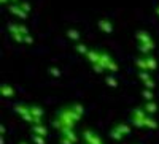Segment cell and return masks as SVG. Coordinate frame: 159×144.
Instances as JSON below:
<instances>
[{
	"label": "cell",
	"mask_w": 159,
	"mask_h": 144,
	"mask_svg": "<svg viewBox=\"0 0 159 144\" xmlns=\"http://www.w3.org/2000/svg\"><path fill=\"white\" fill-rule=\"evenodd\" d=\"M84 114V108L80 103H72L69 106H64L56 112V117L52 121V127L59 132L64 130H75L76 122L81 119V116Z\"/></svg>",
	"instance_id": "6da1fadb"
},
{
	"label": "cell",
	"mask_w": 159,
	"mask_h": 144,
	"mask_svg": "<svg viewBox=\"0 0 159 144\" xmlns=\"http://www.w3.org/2000/svg\"><path fill=\"white\" fill-rule=\"evenodd\" d=\"M92 68L96 70V73H102L105 70H108L110 73H115V71H118V63L108 51L100 49L99 51V59L94 65H92Z\"/></svg>",
	"instance_id": "7a4b0ae2"
},
{
	"label": "cell",
	"mask_w": 159,
	"mask_h": 144,
	"mask_svg": "<svg viewBox=\"0 0 159 144\" xmlns=\"http://www.w3.org/2000/svg\"><path fill=\"white\" fill-rule=\"evenodd\" d=\"M135 40H137V46H139L142 54H151L153 52L154 40H153V36L147 30H139L135 33Z\"/></svg>",
	"instance_id": "3957f363"
},
{
	"label": "cell",
	"mask_w": 159,
	"mask_h": 144,
	"mask_svg": "<svg viewBox=\"0 0 159 144\" xmlns=\"http://www.w3.org/2000/svg\"><path fill=\"white\" fill-rule=\"evenodd\" d=\"M134 65L137 67L139 71H154L157 67V60L153 54H142L134 60Z\"/></svg>",
	"instance_id": "277c9868"
},
{
	"label": "cell",
	"mask_w": 159,
	"mask_h": 144,
	"mask_svg": "<svg viewBox=\"0 0 159 144\" xmlns=\"http://www.w3.org/2000/svg\"><path fill=\"white\" fill-rule=\"evenodd\" d=\"M130 125L127 124V122H116L113 127H111V130H110V138L113 139V141H121V139H124L126 136H129L130 135Z\"/></svg>",
	"instance_id": "5b68a950"
},
{
	"label": "cell",
	"mask_w": 159,
	"mask_h": 144,
	"mask_svg": "<svg viewBox=\"0 0 159 144\" xmlns=\"http://www.w3.org/2000/svg\"><path fill=\"white\" fill-rule=\"evenodd\" d=\"M8 32H10V35H11L13 40L18 41V43H24V38L27 36V35H30L29 30H27V27H25L24 24H21V22H18V24H10V25H8Z\"/></svg>",
	"instance_id": "8992f818"
},
{
	"label": "cell",
	"mask_w": 159,
	"mask_h": 144,
	"mask_svg": "<svg viewBox=\"0 0 159 144\" xmlns=\"http://www.w3.org/2000/svg\"><path fill=\"white\" fill-rule=\"evenodd\" d=\"M129 119L132 122V125L137 127V128H145V125H147V119H148V114L145 112L140 108H135V109H132L130 114H129Z\"/></svg>",
	"instance_id": "52a82bcc"
},
{
	"label": "cell",
	"mask_w": 159,
	"mask_h": 144,
	"mask_svg": "<svg viewBox=\"0 0 159 144\" xmlns=\"http://www.w3.org/2000/svg\"><path fill=\"white\" fill-rule=\"evenodd\" d=\"M13 109H15L16 114H19V117L24 121V122H27L30 127L35 125V119H34V116L30 112V108H29V104H25V103H16L15 106H13Z\"/></svg>",
	"instance_id": "ba28073f"
},
{
	"label": "cell",
	"mask_w": 159,
	"mask_h": 144,
	"mask_svg": "<svg viewBox=\"0 0 159 144\" xmlns=\"http://www.w3.org/2000/svg\"><path fill=\"white\" fill-rule=\"evenodd\" d=\"M81 138H83V142L84 144H105L102 136L99 133H96L94 130L91 128H84L81 132Z\"/></svg>",
	"instance_id": "9c48e42d"
},
{
	"label": "cell",
	"mask_w": 159,
	"mask_h": 144,
	"mask_svg": "<svg viewBox=\"0 0 159 144\" xmlns=\"http://www.w3.org/2000/svg\"><path fill=\"white\" fill-rule=\"evenodd\" d=\"M78 135L75 133V130H64L61 132V136H59V144H76L78 142Z\"/></svg>",
	"instance_id": "30bf717a"
},
{
	"label": "cell",
	"mask_w": 159,
	"mask_h": 144,
	"mask_svg": "<svg viewBox=\"0 0 159 144\" xmlns=\"http://www.w3.org/2000/svg\"><path fill=\"white\" fill-rule=\"evenodd\" d=\"M137 76H139V79L142 81V84H143L145 89H150V90L154 89L156 83H154V79H153V76H151L150 71H139Z\"/></svg>",
	"instance_id": "8fae6325"
},
{
	"label": "cell",
	"mask_w": 159,
	"mask_h": 144,
	"mask_svg": "<svg viewBox=\"0 0 159 144\" xmlns=\"http://www.w3.org/2000/svg\"><path fill=\"white\" fill-rule=\"evenodd\" d=\"M29 108H30V112L34 116V119H35V124H43V117H45V109L40 106V104H29Z\"/></svg>",
	"instance_id": "7c38bea8"
},
{
	"label": "cell",
	"mask_w": 159,
	"mask_h": 144,
	"mask_svg": "<svg viewBox=\"0 0 159 144\" xmlns=\"http://www.w3.org/2000/svg\"><path fill=\"white\" fill-rule=\"evenodd\" d=\"M97 27H99V30L100 32H103V33H107V35H110L111 32H113V22L110 21V19H99L97 21Z\"/></svg>",
	"instance_id": "4fadbf2b"
},
{
	"label": "cell",
	"mask_w": 159,
	"mask_h": 144,
	"mask_svg": "<svg viewBox=\"0 0 159 144\" xmlns=\"http://www.w3.org/2000/svg\"><path fill=\"white\" fill-rule=\"evenodd\" d=\"M142 109L147 112L148 116H154V114L159 111V106H157V103H156L154 100H153V101H143Z\"/></svg>",
	"instance_id": "5bb4252c"
},
{
	"label": "cell",
	"mask_w": 159,
	"mask_h": 144,
	"mask_svg": "<svg viewBox=\"0 0 159 144\" xmlns=\"http://www.w3.org/2000/svg\"><path fill=\"white\" fill-rule=\"evenodd\" d=\"M30 133H32V135H38V136L46 138V136H48V128H46L45 124H35V125L30 127Z\"/></svg>",
	"instance_id": "9a60e30c"
},
{
	"label": "cell",
	"mask_w": 159,
	"mask_h": 144,
	"mask_svg": "<svg viewBox=\"0 0 159 144\" xmlns=\"http://www.w3.org/2000/svg\"><path fill=\"white\" fill-rule=\"evenodd\" d=\"M0 94H2V97L13 98V97H15V94H16V90H15V87H13L11 84L3 83L2 86H0Z\"/></svg>",
	"instance_id": "2e32d148"
},
{
	"label": "cell",
	"mask_w": 159,
	"mask_h": 144,
	"mask_svg": "<svg viewBox=\"0 0 159 144\" xmlns=\"http://www.w3.org/2000/svg\"><path fill=\"white\" fill-rule=\"evenodd\" d=\"M10 13H11V15H15V16H19L21 19L27 18V13H25L18 3H11V5H10Z\"/></svg>",
	"instance_id": "e0dca14e"
},
{
	"label": "cell",
	"mask_w": 159,
	"mask_h": 144,
	"mask_svg": "<svg viewBox=\"0 0 159 144\" xmlns=\"http://www.w3.org/2000/svg\"><path fill=\"white\" fill-rule=\"evenodd\" d=\"M89 49H91V48H88V46H86L84 43H81V41L75 44V51L78 52V54H84V56H86L88 52H89Z\"/></svg>",
	"instance_id": "ac0fdd59"
},
{
	"label": "cell",
	"mask_w": 159,
	"mask_h": 144,
	"mask_svg": "<svg viewBox=\"0 0 159 144\" xmlns=\"http://www.w3.org/2000/svg\"><path fill=\"white\" fill-rule=\"evenodd\" d=\"M142 98H143L145 101H153V98H154L153 90H150V89H143V90H142Z\"/></svg>",
	"instance_id": "d6986e66"
},
{
	"label": "cell",
	"mask_w": 159,
	"mask_h": 144,
	"mask_svg": "<svg viewBox=\"0 0 159 144\" xmlns=\"http://www.w3.org/2000/svg\"><path fill=\"white\" fill-rule=\"evenodd\" d=\"M67 36L70 38V40L80 43V32H78V30H75V29H69V30H67Z\"/></svg>",
	"instance_id": "ffe728a7"
},
{
	"label": "cell",
	"mask_w": 159,
	"mask_h": 144,
	"mask_svg": "<svg viewBox=\"0 0 159 144\" xmlns=\"http://www.w3.org/2000/svg\"><path fill=\"white\" fill-rule=\"evenodd\" d=\"M105 83H107V86H110V87H118V79L115 76H111V74H108L107 78H105Z\"/></svg>",
	"instance_id": "44dd1931"
},
{
	"label": "cell",
	"mask_w": 159,
	"mask_h": 144,
	"mask_svg": "<svg viewBox=\"0 0 159 144\" xmlns=\"http://www.w3.org/2000/svg\"><path fill=\"white\" fill-rule=\"evenodd\" d=\"M18 5H19V6H21V8H22L25 13H27V15L32 11V6H30V3H29V2H24V0H21V2H19Z\"/></svg>",
	"instance_id": "7402d4cb"
},
{
	"label": "cell",
	"mask_w": 159,
	"mask_h": 144,
	"mask_svg": "<svg viewBox=\"0 0 159 144\" xmlns=\"http://www.w3.org/2000/svg\"><path fill=\"white\" fill-rule=\"evenodd\" d=\"M32 142L34 144H46V138L38 136V135H32Z\"/></svg>",
	"instance_id": "603a6c76"
},
{
	"label": "cell",
	"mask_w": 159,
	"mask_h": 144,
	"mask_svg": "<svg viewBox=\"0 0 159 144\" xmlns=\"http://www.w3.org/2000/svg\"><path fill=\"white\" fill-rule=\"evenodd\" d=\"M48 71H49V74H51L52 78H59V76H61V70L56 68V67H49Z\"/></svg>",
	"instance_id": "cb8c5ba5"
},
{
	"label": "cell",
	"mask_w": 159,
	"mask_h": 144,
	"mask_svg": "<svg viewBox=\"0 0 159 144\" xmlns=\"http://www.w3.org/2000/svg\"><path fill=\"white\" fill-rule=\"evenodd\" d=\"M24 43H27V44H32L34 43V38H32V35H27L24 38Z\"/></svg>",
	"instance_id": "d4e9b609"
},
{
	"label": "cell",
	"mask_w": 159,
	"mask_h": 144,
	"mask_svg": "<svg viewBox=\"0 0 159 144\" xmlns=\"http://www.w3.org/2000/svg\"><path fill=\"white\" fill-rule=\"evenodd\" d=\"M0 2H2V5H5V3H8L10 0H0Z\"/></svg>",
	"instance_id": "484cf974"
},
{
	"label": "cell",
	"mask_w": 159,
	"mask_h": 144,
	"mask_svg": "<svg viewBox=\"0 0 159 144\" xmlns=\"http://www.w3.org/2000/svg\"><path fill=\"white\" fill-rule=\"evenodd\" d=\"M18 144H29V142H27V141H19Z\"/></svg>",
	"instance_id": "4316f807"
},
{
	"label": "cell",
	"mask_w": 159,
	"mask_h": 144,
	"mask_svg": "<svg viewBox=\"0 0 159 144\" xmlns=\"http://www.w3.org/2000/svg\"><path fill=\"white\" fill-rule=\"evenodd\" d=\"M156 15H157V16H159V5H157V6H156Z\"/></svg>",
	"instance_id": "83f0119b"
}]
</instances>
